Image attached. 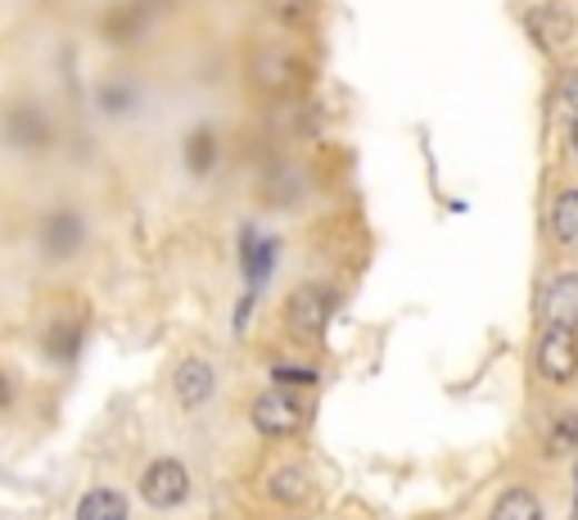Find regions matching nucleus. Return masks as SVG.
<instances>
[{"label":"nucleus","mask_w":578,"mask_h":520,"mask_svg":"<svg viewBox=\"0 0 578 520\" xmlns=\"http://www.w3.org/2000/svg\"><path fill=\"white\" fill-rule=\"evenodd\" d=\"M551 231L565 249H578V190H560L551 209Z\"/></svg>","instance_id":"nucleus-11"},{"label":"nucleus","mask_w":578,"mask_h":520,"mask_svg":"<svg viewBox=\"0 0 578 520\" xmlns=\"http://www.w3.org/2000/svg\"><path fill=\"white\" fill-rule=\"evenodd\" d=\"M569 141H574V150H578V118H574V127H569Z\"/></svg>","instance_id":"nucleus-23"},{"label":"nucleus","mask_w":578,"mask_h":520,"mask_svg":"<svg viewBox=\"0 0 578 520\" xmlns=\"http://www.w3.org/2000/svg\"><path fill=\"white\" fill-rule=\"evenodd\" d=\"M41 244H46V253H54V258H63V253H72L82 244V218L78 213H50L46 218V227H41Z\"/></svg>","instance_id":"nucleus-8"},{"label":"nucleus","mask_w":578,"mask_h":520,"mask_svg":"<svg viewBox=\"0 0 578 520\" xmlns=\"http://www.w3.org/2000/svg\"><path fill=\"white\" fill-rule=\"evenodd\" d=\"M78 520H127V498L118 489H91L78 502Z\"/></svg>","instance_id":"nucleus-10"},{"label":"nucleus","mask_w":578,"mask_h":520,"mask_svg":"<svg viewBox=\"0 0 578 520\" xmlns=\"http://www.w3.org/2000/svg\"><path fill=\"white\" fill-rule=\"evenodd\" d=\"M574 443H578V412H565L547 430V452H569Z\"/></svg>","instance_id":"nucleus-16"},{"label":"nucleus","mask_w":578,"mask_h":520,"mask_svg":"<svg viewBox=\"0 0 578 520\" xmlns=\"http://www.w3.org/2000/svg\"><path fill=\"white\" fill-rule=\"evenodd\" d=\"M574 520H578V467H574Z\"/></svg>","instance_id":"nucleus-22"},{"label":"nucleus","mask_w":578,"mask_h":520,"mask_svg":"<svg viewBox=\"0 0 578 520\" xmlns=\"http://www.w3.org/2000/svg\"><path fill=\"white\" fill-rule=\"evenodd\" d=\"M271 263H276V240H253L249 236V244H245V272H249V281L262 286L267 272H271Z\"/></svg>","instance_id":"nucleus-13"},{"label":"nucleus","mask_w":578,"mask_h":520,"mask_svg":"<svg viewBox=\"0 0 578 520\" xmlns=\"http://www.w3.org/2000/svg\"><path fill=\"white\" fill-rule=\"evenodd\" d=\"M308 6H312V0H271V10H276L285 23H303V19H308Z\"/></svg>","instance_id":"nucleus-18"},{"label":"nucleus","mask_w":578,"mask_h":520,"mask_svg":"<svg viewBox=\"0 0 578 520\" xmlns=\"http://www.w3.org/2000/svg\"><path fill=\"white\" fill-rule=\"evenodd\" d=\"M212 389H217V376H212L208 362L190 358V362L177 367V399H181L186 408H203V403L212 399Z\"/></svg>","instance_id":"nucleus-7"},{"label":"nucleus","mask_w":578,"mask_h":520,"mask_svg":"<svg viewBox=\"0 0 578 520\" xmlns=\"http://www.w3.org/2000/svg\"><path fill=\"white\" fill-rule=\"evenodd\" d=\"M538 371L551 380V384H565L578 376V331H565V327H551L538 344Z\"/></svg>","instance_id":"nucleus-3"},{"label":"nucleus","mask_w":578,"mask_h":520,"mask_svg":"<svg viewBox=\"0 0 578 520\" xmlns=\"http://www.w3.org/2000/svg\"><path fill=\"white\" fill-rule=\"evenodd\" d=\"M140 493H144L150 507H163V511L181 507L190 498V471L181 462H172V458H159L150 471L140 476Z\"/></svg>","instance_id":"nucleus-1"},{"label":"nucleus","mask_w":578,"mask_h":520,"mask_svg":"<svg viewBox=\"0 0 578 520\" xmlns=\"http://www.w3.org/2000/svg\"><path fill=\"white\" fill-rule=\"evenodd\" d=\"M542 312L551 317V327L578 331V272H560L542 299Z\"/></svg>","instance_id":"nucleus-6"},{"label":"nucleus","mask_w":578,"mask_h":520,"mask_svg":"<svg viewBox=\"0 0 578 520\" xmlns=\"http://www.w3.org/2000/svg\"><path fill=\"white\" fill-rule=\"evenodd\" d=\"M253 426H258L267 439L295 434V430L303 426V403L289 394V389H267V394L253 403Z\"/></svg>","instance_id":"nucleus-2"},{"label":"nucleus","mask_w":578,"mask_h":520,"mask_svg":"<svg viewBox=\"0 0 578 520\" xmlns=\"http://www.w3.org/2000/svg\"><path fill=\"white\" fill-rule=\"evenodd\" d=\"M6 403H10V380L0 376V408H6Z\"/></svg>","instance_id":"nucleus-21"},{"label":"nucleus","mask_w":578,"mask_h":520,"mask_svg":"<svg viewBox=\"0 0 578 520\" xmlns=\"http://www.w3.org/2000/svg\"><path fill=\"white\" fill-rule=\"evenodd\" d=\"M186 163H190V172H208L217 163V137L208 132V127H199V132L186 141Z\"/></svg>","instance_id":"nucleus-15"},{"label":"nucleus","mask_w":578,"mask_h":520,"mask_svg":"<svg viewBox=\"0 0 578 520\" xmlns=\"http://www.w3.org/2000/svg\"><path fill=\"white\" fill-rule=\"evenodd\" d=\"M488 520H542V502L529 489H506Z\"/></svg>","instance_id":"nucleus-12"},{"label":"nucleus","mask_w":578,"mask_h":520,"mask_svg":"<svg viewBox=\"0 0 578 520\" xmlns=\"http://www.w3.org/2000/svg\"><path fill=\"white\" fill-rule=\"evenodd\" d=\"M525 28H529L534 46L547 50V54H556V50L569 46V37H574V19H569V10H560V6H538V10H529Z\"/></svg>","instance_id":"nucleus-5"},{"label":"nucleus","mask_w":578,"mask_h":520,"mask_svg":"<svg viewBox=\"0 0 578 520\" xmlns=\"http://www.w3.org/2000/svg\"><path fill=\"white\" fill-rule=\"evenodd\" d=\"M289 327H295L299 336H321L326 321H330V294L321 286H299L295 294H289Z\"/></svg>","instance_id":"nucleus-4"},{"label":"nucleus","mask_w":578,"mask_h":520,"mask_svg":"<svg viewBox=\"0 0 578 520\" xmlns=\"http://www.w3.org/2000/svg\"><path fill=\"white\" fill-rule=\"evenodd\" d=\"M271 493H276L280 502H303V498L312 493V480H308L299 467H285V471L271 476Z\"/></svg>","instance_id":"nucleus-14"},{"label":"nucleus","mask_w":578,"mask_h":520,"mask_svg":"<svg viewBox=\"0 0 578 520\" xmlns=\"http://www.w3.org/2000/svg\"><path fill=\"white\" fill-rule=\"evenodd\" d=\"M50 353L54 358H72V353H78V327H54L50 331Z\"/></svg>","instance_id":"nucleus-17"},{"label":"nucleus","mask_w":578,"mask_h":520,"mask_svg":"<svg viewBox=\"0 0 578 520\" xmlns=\"http://www.w3.org/2000/svg\"><path fill=\"white\" fill-rule=\"evenodd\" d=\"M271 376H276V380H303V384L317 380V371H303V367H276Z\"/></svg>","instance_id":"nucleus-20"},{"label":"nucleus","mask_w":578,"mask_h":520,"mask_svg":"<svg viewBox=\"0 0 578 520\" xmlns=\"http://www.w3.org/2000/svg\"><path fill=\"white\" fill-rule=\"evenodd\" d=\"M560 104L578 118V69H569V73L560 78Z\"/></svg>","instance_id":"nucleus-19"},{"label":"nucleus","mask_w":578,"mask_h":520,"mask_svg":"<svg viewBox=\"0 0 578 520\" xmlns=\"http://www.w3.org/2000/svg\"><path fill=\"white\" fill-rule=\"evenodd\" d=\"M6 137H10L14 146H46V141H50V127H46V118H41L37 109L19 104V109H10V118H6Z\"/></svg>","instance_id":"nucleus-9"}]
</instances>
